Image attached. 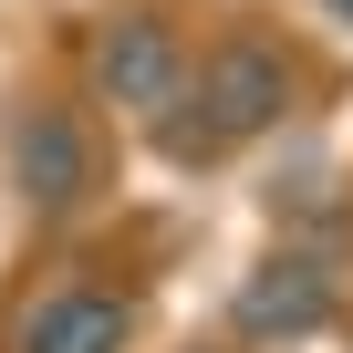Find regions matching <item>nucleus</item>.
<instances>
[{"mask_svg": "<svg viewBox=\"0 0 353 353\" xmlns=\"http://www.w3.org/2000/svg\"><path fill=\"white\" fill-rule=\"evenodd\" d=\"M281 114H291V52L260 42V32H229V42L198 63V94H176V104L156 114V145H166V166H208V156L270 135Z\"/></svg>", "mask_w": 353, "mask_h": 353, "instance_id": "f257e3e1", "label": "nucleus"}, {"mask_svg": "<svg viewBox=\"0 0 353 353\" xmlns=\"http://www.w3.org/2000/svg\"><path fill=\"white\" fill-rule=\"evenodd\" d=\"M94 83H104V104H125V114L156 125L176 94H188V52H176V32L156 11H114L104 42H94Z\"/></svg>", "mask_w": 353, "mask_h": 353, "instance_id": "f03ea898", "label": "nucleus"}, {"mask_svg": "<svg viewBox=\"0 0 353 353\" xmlns=\"http://www.w3.org/2000/svg\"><path fill=\"white\" fill-rule=\"evenodd\" d=\"M229 322H239L250 343H301V332H322V322H332V270H322L312 250H270V260L239 281Z\"/></svg>", "mask_w": 353, "mask_h": 353, "instance_id": "7ed1b4c3", "label": "nucleus"}, {"mask_svg": "<svg viewBox=\"0 0 353 353\" xmlns=\"http://www.w3.org/2000/svg\"><path fill=\"white\" fill-rule=\"evenodd\" d=\"M11 176H21V198H32L42 219H63V208L94 188V135H83L63 104H32V114L11 125Z\"/></svg>", "mask_w": 353, "mask_h": 353, "instance_id": "20e7f679", "label": "nucleus"}, {"mask_svg": "<svg viewBox=\"0 0 353 353\" xmlns=\"http://www.w3.org/2000/svg\"><path fill=\"white\" fill-rule=\"evenodd\" d=\"M125 332H135V312L114 291H52L11 322V353H125Z\"/></svg>", "mask_w": 353, "mask_h": 353, "instance_id": "39448f33", "label": "nucleus"}, {"mask_svg": "<svg viewBox=\"0 0 353 353\" xmlns=\"http://www.w3.org/2000/svg\"><path fill=\"white\" fill-rule=\"evenodd\" d=\"M322 11H332V21H343V32H353V0H322Z\"/></svg>", "mask_w": 353, "mask_h": 353, "instance_id": "423d86ee", "label": "nucleus"}]
</instances>
